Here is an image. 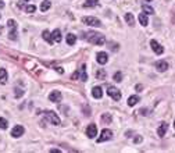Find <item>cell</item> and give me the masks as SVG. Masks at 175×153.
I'll use <instances>...</instances> for the list:
<instances>
[{
	"instance_id": "cell-18",
	"label": "cell",
	"mask_w": 175,
	"mask_h": 153,
	"mask_svg": "<svg viewBox=\"0 0 175 153\" xmlns=\"http://www.w3.org/2000/svg\"><path fill=\"white\" fill-rule=\"evenodd\" d=\"M7 82V71L4 68H0V84H6Z\"/></svg>"
},
{
	"instance_id": "cell-15",
	"label": "cell",
	"mask_w": 175,
	"mask_h": 153,
	"mask_svg": "<svg viewBox=\"0 0 175 153\" xmlns=\"http://www.w3.org/2000/svg\"><path fill=\"white\" fill-rule=\"evenodd\" d=\"M52 39H53V42H56V43H60V40H61V32H60V29H54L52 32Z\"/></svg>"
},
{
	"instance_id": "cell-5",
	"label": "cell",
	"mask_w": 175,
	"mask_h": 153,
	"mask_svg": "<svg viewBox=\"0 0 175 153\" xmlns=\"http://www.w3.org/2000/svg\"><path fill=\"white\" fill-rule=\"evenodd\" d=\"M107 95L111 97V99L117 100V102L121 99V92H119L117 88H114V86H109V89H107Z\"/></svg>"
},
{
	"instance_id": "cell-11",
	"label": "cell",
	"mask_w": 175,
	"mask_h": 153,
	"mask_svg": "<svg viewBox=\"0 0 175 153\" xmlns=\"http://www.w3.org/2000/svg\"><path fill=\"white\" fill-rule=\"evenodd\" d=\"M96 60H97L99 64L103 65L109 61V54H107L106 52H100V53H97V58H96Z\"/></svg>"
},
{
	"instance_id": "cell-35",
	"label": "cell",
	"mask_w": 175,
	"mask_h": 153,
	"mask_svg": "<svg viewBox=\"0 0 175 153\" xmlns=\"http://www.w3.org/2000/svg\"><path fill=\"white\" fill-rule=\"evenodd\" d=\"M140 114L146 116V114H147V110H146V109H142V110H140Z\"/></svg>"
},
{
	"instance_id": "cell-13",
	"label": "cell",
	"mask_w": 175,
	"mask_h": 153,
	"mask_svg": "<svg viewBox=\"0 0 175 153\" xmlns=\"http://www.w3.org/2000/svg\"><path fill=\"white\" fill-rule=\"evenodd\" d=\"M92 95H93L95 99H102V96H103V89H102V86H95L93 90H92Z\"/></svg>"
},
{
	"instance_id": "cell-16",
	"label": "cell",
	"mask_w": 175,
	"mask_h": 153,
	"mask_svg": "<svg viewBox=\"0 0 175 153\" xmlns=\"http://www.w3.org/2000/svg\"><path fill=\"white\" fill-rule=\"evenodd\" d=\"M139 22L143 25V27H146V25L149 24V20H147V14H144V13H140V14H139Z\"/></svg>"
},
{
	"instance_id": "cell-39",
	"label": "cell",
	"mask_w": 175,
	"mask_h": 153,
	"mask_svg": "<svg viewBox=\"0 0 175 153\" xmlns=\"http://www.w3.org/2000/svg\"><path fill=\"white\" fill-rule=\"evenodd\" d=\"M174 128H175V120H174Z\"/></svg>"
},
{
	"instance_id": "cell-32",
	"label": "cell",
	"mask_w": 175,
	"mask_h": 153,
	"mask_svg": "<svg viewBox=\"0 0 175 153\" xmlns=\"http://www.w3.org/2000/svg\"><path fill=\"white\" fill-rule=\"evenodd\" d=\"M14 95H16V97H21L22 95H24V90H22V89H20V88H16Z\"/></svg>"
},
{
	"instance_id": "cell-25",
	"label": "cell",
	"mask_w": 175,
	"mask_h": 153,
	"mask_svg": "<svg viewBox=\"0 0 175 153\" xmlns=\"http://www.w3.org/2000/svg\"><path fill=\"white\" fill-rule=\"evenodd\" d=\"M25 11H26V13H29V14H32V13H35V11H36V6H35V4H29V6H26V7H25Z\"/></svg>"
},
{
	"instance_id": "cell-36",
	"label": "cell",
	"mask_w": 175,
	"mask_h": 153,
	"mask_svg": "<svg viewBox=\"0 0 175 153\" xmlns=\"http://www.w3.org/2000/svg\"><path fill=\"white\" fill-rule=\"evenodd\" d=\"M136 89H138L139 92H142V89H143V86H142V85H136Z\"/></svg>"
},
{
	"instance_id": "cell-14",
	"label": "cell",
	"mask_w": 175,
	"mask_h": 153,
	"mask_svg": "<svg viewBox=\"0 0 175 153\" xmlns=\"http://www.w3.org/2000/svg\"><path fill=\"white\" fill-rule=\"evenodd\" d=\"M125 21L129 27H134L135 25V17L132 13H125Z\"/></svg>"
},
{
	"instance_id": "cell-30",
	"label": "cell",
	"mask_w": 175,
	"mask_h": 153,
	"mask_svg": "<svg viewBox=\"0 0 175 153\" xmlns=\"http://www.w3.org/2000/svg\"><path fill=\"white\" fill-rule=\"evenodd\" d=\"M8 38H10L11 40H16V39H17V32H16V29L10 31V33H8Z\"/></svg>"
},
{
	"instance_id": "cell-12",
	"label": "cell",
	"mask_w": 175,
	"mask_h": 153,
	"mask_svg": "<svg viewBox=\"0 0 175 153\" xmlns=\"http://www.w3.org/2000/svg\"><path fill=\"white\" fill-rule=\"evenodd\" d=\"M167 129H168V124H167V122H161V124H160V127L157 128V135H159L160 138H163L164 135H166Z\"/></svg>"
},
{
	"instance_id": "cell-7",
	"label": "cell",
	"mask_w": 175,
	"mask_h": 153,
	"mask_svg": "<svg viewBox=\"0 0 175 153\" xmlns=\"http://www.w3.org/2000/svg\"><path fill=\"white\" fill-rule=\"evenodd\" d=\"M86 135L90 138V139L96 138V135H97V127H96V124H89V125H88Z\"/></svg>"
},
{
	"instance_id": "cell-2",
	"label": "cell",
	"mask_w": 175,
	"mask_h": 153,
	"mask_svg": "<svg viewBox=\"0 0 175 153\" xmlns=\"http://www.w3.org/2000/svg\"><path fill=\"white\" fill-rule=\"evenodd\" d=\"M45 118L50 121L53 125H60V124H61V121H60V118H58V116H57L54 112H52V110H49V112L45 113Z\"/></svg>"
},
{
	"instance_id": "cell-9",
	"label": "cell",
	"mask_w": 175,
	"mask_h": 153,
	"mask_svg": "<svg viewBox=\"0 0 175 153\" xmlns=\"http://www.w3.org/2000/svg\"><path fill=\"white\" fill-rule=\"evenodd\" d=\"M22 134H24V127L22 125H16L13 131H11V137L13 138H20L22 137Z\"/></svg>"
},
{
	"instance_id": "cell-41",
	"label": "cell",
	"mask_w": 175,
	"mask_h": 153,
	"mask_svg": "<svg viewBox=\"0 0 175 153\" xmlns=\"http://www.w3.org/2000/svg\"><path fill=\"white\" fill-rule=\"evenodd\" d=\"M25 1H28V0H25Z\"/></svg>"
},
{
	"instance_id": "cell-37",
	"label": "cell",
	"mask_w": 175,
	"mask_h": 153,
	"mask_svg": "<svg viewBox=\"0 0 175 153\" xmlns=\"http://www.w3.org/2000/svg\"><path fill=\"white\" fill-rule=\"evenodd\" d=\"M57 71H58L60 74H63V73H64V70L61 68V67H57Z\"/></svg>"
},
{
	"instance_id": "cell-19",
	"label": "cell",
	"mask_w": 175,
	"mask_h": 153,
	"mask_svg": "<svg viewBox=\"0 0 175 153\" xmlns=\"http://www.w3.org/2000/svg\"><path fill=\"white\" fill-rule=\"evenodd\" d=\"M75 42H77V36H75L74 33H68V35H67V43H68L70 46H74Z\"/></svg>"
},
{
	"instance_id": "cell-26",
	"label": "cell",
	"mask_w": 175,
	"mask_h": 153,
	"mask_svg": "<svg viewBox=\"0 0 175 153\" xmlns=\"http://www.w3.org/2000/svg\"><path fill=\"white\" fill-rule=\"evenodd\" d=\"M7 127H8L7 120H6V118H1V117H0V128H1V129H6Z\"/></svg>"
},
{
	"instance_id": "cell-3",
	"label": "cell",
	"mask_w": 175,
	"mask_h": 153,
	"mask_svg": "<svg viewBox=\"0 0 175 153\" xmlns=\"http://www.w3.org/2000/svg\"><path fill=\"white\" fill-rule=\"evenodd\" d=\"M82 22L89 25V27H100L102 25L100 20H97L96 17H83L82 18Z\"/></svg>"
},
{
	"instance_id": "cell-20",
	"label": "cell",
	"mask_w": 175,
	"mask_h": 153,
	"mask_svg": "<svg viewBox=\"0 0 175 153\" xmlns=\"http://www.w3.org/2000/svg\"><path fill=\"white\" fill-rule=\"evenodd\" d=\"M81 80L83 81H88V75H86V65L85 64H82L81 65Z\"/></svg>"
},
{
	"instance_id": "cell-21",
	"label": "cell",
	"mask_w": 175,
	"mask_h": 153,
	"mask_svg": "<svg viewBox=\"0 0 175 153\" xmlns=\"http://www.w3.org/2000/svg\"><path fill=\"white\" fill-rule=\"evenodd\" d=\"M50 6H52V3H50L49 0H45V1H42V4H40V10L45 13V11H47L49 8H50Z\"/></svg>"
},
{
	"instance_id": "cell-8",
	"label": "cell",
	"mask_w": 175,
	"mask_h": 153,
	"mask_svg": "<svg viewBox=\"0 0 175 153\" xmlns=\"http://www.w3.org/2000/svg\"><path fill=\"white\" fill-rule=\"evenodd\" d=\"M61 92L60 90H53L50 95H49V100L50 102H53V103H58V102H61Z\"/></svg>"
},
{
	"instance_id": "cell-10",
	"label": "cell",
	"mask_w": 175,
	"mask_h": 153,
	"mask_svg": "<svg viewBox=\"0 0 175 153\" xmlns=\"http://www.w3.org/2000/svg\"><path fill=\"white\" fill-rule=\"evenodd\" d=\"M156 68L159 70L160 73H164V71L168 70V63L166 60H159V61H156Z\"/></svg>"
},
{
	"instance_id": "cell-1",
	"label": "cell",
	"mask_w": 175,
	"mask_h": 153,
	"mask_svg": "<svg viewBox=\"0 0 175 153\" xmlns=\"http://www.w3.org/2000/svg\"><path fill=\"white\" fill-rule=\"evenodd\" d=\"M86 39L90 42V43H93V45H99V46H102L104 45V42H106V38H104V35H100V33L97 32H89L86 33Z\"/></svg>"
},
{
	"instance_id": "cell-33",
	"label": "cell",
	"mask_w": 175,
	"mask_h": 153,
	"mask_svg": "<svg viewBox=\"0 0 175 153\" xmlns=\"http://www.w3.org/2000/svg\"><path fill=\"white\" fill-rule=\"evenodd\" d=\"M140 141H142V137H136L135 139H134V142H135V143H139Z\"/></svg>"
},
{
	"instance_id": "cell-22",
	"label": "cell",
	"mask_w": 175,
	"mask_h": 153,
	"mask_svg": "<svg viewBox=\"0 0 175 153\" xmlns=\"http://www.w3.org/2000/svg\"><path fill=\"white\" fill-rule=\"evenodd\" d=\"M99 4V0H86L83 7H96Z\"/></svg>"
},
{
	"instance_id": "cell-27",
	"label": "cell",
	"mask_w": 175,
	"mask_h": 153,
	"mask_svg": "<svg viewBox=\"0 0 175 153\" xmlns=\"http://www.w3.org/2000/svg\"><path fill=\"white\" fill-rule=\"evenodd\" d=\"M7 25H8V28H10V31H13V29H16L17 28V22L14 21V20H8Z\"/></svg>"
},
{
	"instance_id": "cell-6",
	"label": "cell",
	"mask_w": 175,
	"mask_h": 153,
	"mask_svg": "<svg viewBox=\"0 0 175 153\" xmlns=\"http://www.w3.org/2000/svg\"><path fill=\"white\" fill-rule=\"evenodd\" d=\"M150 46H151L153 52H154L156 54H159V56H160V54H163V53H164V48H163V46L160 45L159 42H156L154 39H151V40H150Z\"/></svg>"
},
{
	"instance_id": "cell-17",
	"label": "cell",
	"mask_w": 175,
	"mask_h": 153,
	"mask_svg": "<svg viewBox=\"0 0 175 153\" xmlns=\"http://www.w3.org/2000/svg\"><path fill=\"white\" fill-rule=\"evenodd\" d=\"M42 36H43V39L46 40V42H47L49 45H52V43H53V39H52V35H50V32H49L47 29H45V31H43V33H42Z\"/></svg>"
},
{
	"instance_id": "cell-31",
	"label": "cell",
	"mask_w": 175,
	"mask_h": 153,
	"mask_svg": "<svg viewBox=\"0 0 175 153\" xmlns=\"http://www.w3.org/2000/svg\"><path fill=\"white\" fill-rule=\"evenodd\" d=\"M96 77H97V78H102V80H104V78H106V73H104L103 70H99V71L96 73Z\"/></svg>"
},
{
	"instance_id": "cell-24",
	"label": "cell",
	"mask_w": 175,
	"mask_h": 153,
	"mask_svg": "<svg viewBox=\"0 0 175 153\" xmlns=\"http://www.w3.org/2000/svg\"><path fill=\"white\" fill-rule=\"evenodd\" d=\"M138 102H139V96H131L128 99V106L132 107V106H135Z\"/></svg>"
},
{
	"instance_id": "cell-4",
	"label": "cell",
	"mask_w": 175,
	"mask_h": 153,
	"mask_svg": "<svg viewBox=\"0 0 175 153\" xmlns=\"http://www.w3.org/2000/svg\"><path fill=\"white\" fill-rule=\"evenodd\" d=\"M113 137V132L110 129H103L102 131V134H100V137L96 139V142L97 143H100V142H106V141H109V139H111Z\"/></svg>"
},
{
	"instance_id": "cell-23",
	"label": "cell",
	"mask_w": 175,
	"mask_h": 153,
	"mask_svg": "<svg viewBox=\"0 0 175 153\" xmlns=\"http://www.w3.org/2000/svg\"><path fill=\"white\" fill-rule=\"evenodd\" d=\"M142 11H143L144 14H147V16L154 14V10H153V7H150V6H142Z\"/></svg>"
},
{
	"instance_id": "cell-38",
	"label": "cell",
	"mask_w": 175,
	"mask_h": 153,
	"mask_svg": "<svg viewBox=\"0 0 175 153\" xmlns=\"http://www.w3.org/2000/svg\"><path fill=\"white\" fill-rule=\"evenodd\" d=\"M4 7V1H1V0H0V8H3Z\"/></svg>"
},
{
	"instance_id": "cell-34",
	"label": "cell",
	"mask_w": 175,
	"mask_h": 153,
	"mask_svg": "<svg viewBox=\"0 0 175 153\" xmlns=\"http://www.w3.org/2000/svg\"><path fill=\"white\" fill-rule=\"evenodd\" d=\"M50 153H61V150H60V149H52Z\"/></svg>"
},
{
	"instance_id": "cell-29",
	"label": "cell",
	"mask_w": 175,
	"mask_h": 153,
	"mask_svg": "<svg viewBox=\"0 0 175 153\" xmlns=\"http://www.w3.org/2000/svg\"><path fill=\"white\" fill-rule=\"evenodd\" d=\"M114 81H117V82H121L122 81V73H115L114 74Z\"/></svg>"
},
{
	"instance_id": "cell-28",
	"label": "cell",
	"mask_w": 175,
	"mask_h": 153,
	"mask_svg": "<svg viewBox=\"0 0 175 153\" xmlns=\"http://www.w3.org/2000/svg\"><path fill=\"white\" fill-rule=\"evenodd\" d=\"M102 120H103L104 122H110V121H111V114L104 113L103 116H102Z\"/></svg>"
},
{
	"instance_id": "cell-40",
	"label": "cell",
	"mask_w": 175,
	"mask_h": 153,
	"mask_svg": "<svg viewBox=\"0 0 175 153\" xmlns=\"http://www.w3.org/2000/svg\"><path fill=\"white\" fill-rule=\"evenodd\" d=\"M147 1H151V0H147Z\"/></svg>"
}]
</instances>
